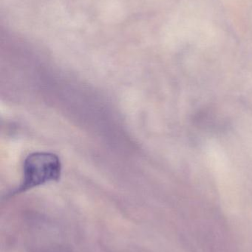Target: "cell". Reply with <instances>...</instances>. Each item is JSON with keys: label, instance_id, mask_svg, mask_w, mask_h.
Here are the masks:
<instances>
[{"label": "cell", "instance_id": "1", "mask_svg": "<svg viewBox=\"0 0 252 252\" xmlns=\"http://www.w3.org/2000/svg\"><path fill=\"white\" fill-rule=\"evenodd\" d=\"M62 174V163L56 154L50 152H34L24 161L22 183L7 197H13L41 185L57 182Z\"/></svg>", "mask_w": 252, "mask_h": 252}]
</instances>
